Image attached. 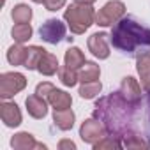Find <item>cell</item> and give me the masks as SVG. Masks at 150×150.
Listing matches in <instances>:
<instances>
[{
  "instance_id": "obj_1",
  "label": "cell",
  "mask_w": 150,
  "mask_h": 150,
  "mask_svg": "<svg viewBox=\"0 0 150 150\" xmlns=\"http://www.w3.org/2000/svg\"><path fill=\"white\" fill-rule=\"evenodd\" d=\"M139 104L127 103L120 92H111L106 97H101L94 106V118L101 120L106 132L117 138L132 131L134 113Z\"/></svg>"
},
{
  "instance_id": "obj_2",
  "label": "cell",
  "mask_w": 150,
  "mask_h": 150,
  "mask_svg": "<svg viewBox=\"0 0 150 150\" xmlns=\"http://www.w3.org/2000/svg\"><path fill=\"white\" fill-rule=\"evenodd\" d=\"M113 48L131 57L150 53V27L141 25L134 16H124L111 27L110 34Z\"/></svg>"
},
{
  "instance_id": "obj_3",
  "label": "cell",
  "mask_w": 150,
  "mask_h": 150,
  "mask_svg": "<svg viewBox=\"0 0 150 150\" xmlns=\"http://www.w3.org/2000/svg\"><path fill=\"white\" fill-rule=\"evenodd\" d=\"M64 20L72 34L80 35V34H85L90 28V25L96 23V11L92 9V6L74 4V6H69L65 9Z\"/></svg>"
},
{
  "instance_id": "obj_4",
  "label": "cell",
  "mask_w": 150,
  "mask_h": 150,
  "mask_svg": "<svg viewBox=\"0 0 150 150\" xmlns=\"http://www.w3.org/2000/svg\"><path fill=\"white\" fill-rule=\"evenodd\" d=\"M125 16V4L120 0H110L96 14V25L99 27H113L118 20Z\"/></svg>"
},
{
  "instance_id": "obj_5",
  "label": "cell",
  "mask_w": 150,
  "mask_h": 150,
  "mask_svg": "<svg viewBox=\"0 0 150 150\" xmlns=\"http://www.w3.org/2000/svg\"><path fill=\"white\" fill-rule=\"evenodd\" d=\"M27 87V78L21 72H4L0 76V97L4 101L14 97Z\"/></svg>"
},
{
  "instance_id": "obj_6",
  "label": "cell",
  "mask_w": 150,
  "mask_h": 150,
  "mask_svg": "<svg viewBox=\"0 0 150 150\" xmlns=\"http://www.w3.org/2000/svg\"><path fill=\"white\" fill-rule=\"evenodd\" d=\"M39 35L48 44H58L65 37V25L60 20H57V18H50V20H46L41 25Z\"/></svg>"
},
{
  "instance_id": "obj_7",
  "label": "cell",
  "mask_w": 150,
  "mask_h": 150,
  "mask_svg": "<svg viewBox=\"0 0 150 150\" xmlns=\"http://www.w3.org/2000/svg\"><path fill=\"white\" fill-rule=\"evenodd\" d=\"M106 134H108V132H106L103 122L97 120V118H88V120H85V122L81 124V127H80V136H81V139H83L85 143H88V145L97 143V141L103 139Z\"/></svg>"
},
{
  "instance_id": "obj_8",
  "label": "cell",
  "mask_w": 150,
  "mask_h": 150,
  "mask_svg": "<svg viewBox=\"0 0 150 150\" xmlns=\"http://www.w3.org/2000/svg\"><path fill=\"white\" fill-rule=\"evenodd\" d=\"M108 37L110 35L106 32H96V34H92L88 37L87 44H88V50H90V53L94 57H97L101 60L110 57V41L111 39H108Z\"/></svg>"
},
{
  "instance_id": "obj_9",
  "label": "cell",
  "mask_w": 150,
  "mask_h": 150,
  "mask_svg": "<svg viewBox=\"0 0 150 150\" xmlns=\"http://www.w3.org/2000/svg\"><path fill=\"white\" fill-rule=\"evenodd\" d=\"M118 92L122 94V97L131 103V104H139L141 103V87L139 83L132 78V76H125L120 83Z\"/></svg>"
},
{
  "instance_id": "obj_10",
  "label": "cell",
  "mask_w": 150,
  "mask_h": 150,
  "mask_svg": "<svg viewBox=\"0 0 150 150\" xmlns=\"http://www.w3.org/2000/svg\"><path fill=\"white\" fill-rule=\"evenodd\" d=\"M0 118L7 127H18L21 124V111L16 103L4 101L0 104Z\"/></svg>"
},
{
  "instance_id": "obj_11",
  "label": "cell",
  "mask_w": 150,
  "mask_h": 150,
  "mask_svg": "<svg viewBox=\"0 0 150 150\" xmlns=\"http://www.w3.org/2000/svg\"><path fill=\"white\" fill-rule=\"evenodd\" d=\"M25 106H27V111H28V115L32 118L41 120V118H44L48 115V99H44V97H41L37 94L28 96L25 99Z\"/></svg>"
},
{
  "instance_id": "obj_12",
  "label": "cell",
  "mask_w": 150,
  "mask_h": 150,
  "mask_svg": "<svg viewBox=\"0 0 150 150\" xmlns=\"http://www.w3.org/2000/svg\"><path fill=\"white\" fill-rule=\"evenodd\" d=\"M11 146H13L14 150H32V148H41V150H44V148H46V145L37 143L30 132H18V134H14V136L11 138Z\"/></svg>"
},
{
  "instance_id": "obj_13",
  "label": "cell",
  "mask_w": 150,
  "mask_h": 150,
  "mask_svg": "<svg viewBox=\"0 0 150 150\" xmlns=\"http://www.w3.org/2000/svg\"><path fill=\"white\" fill-rule=\"evenodd\" d=\"M136 71L139 74L141 87L145 90H150V53L136 58Z\"/></svg>"
},
{
  "instance_id": "obj_14",
  "label": "cell",
  "mask_w": 150,
  "mask_h": 150,
  "mask_svg": "<svg viewBox=\"0 0 150 150\" xmlns=\"http://www.w3.org/2000/svg\"><path fill=\"white\" fill-rule=\"evenodd\" d=\"M48 103L53 106V110H67V108H71V104H72V97H71V94H67L65 90L53 88L51 94L48 96Z\"/></svg>"
},
{
  "instance_id": "obj_15",
  "label": "cell",
  "mask_w": 150,
  "mask_h": 150,
  "mask_svg": "<svg viewBox=\"0 0 150 150\" xmlns=\"http://www.w3.org/2000/svg\"><path fill=\"white\" fill-rule=\"evenodd\" d=\"M74 118H76V117H74V111L71 108H67V110H55V113H53V122H55V125L60 131L72 129Z\"/></svg>"
},
{
  "instance_id": "obj_16",
  "label": "cell",
  "mask_w": 150,
  "mask_h": 150,
  "mask_svg": "<svg viewBox=\"0 0 150 150\" xmlns=\"http://www.w3.org/2000/svg\"><path fill=\"white\" fill-rule=\"evenodd\" d=\"M46 53L48 51L42 46H28L27 48V60H25V65L23 67H27L28 71H35Z\"/></svg>"
},
{
  "instance_id": "obj_17",
  "label": "cell",
  "mask_w": 150,
  "mask_h": 150,
  "mask_svg": "<svg viewBox=\"0 0 150 150\" xmlns=\"http://www.w3.org/2000/svg\"><path fill=\"white\" fill-rule=\"evenodd\" d=\"M120 139H122V145H124L125 148H129V150H134V148H150L148 139H146V138H143L141 134L134 132V131H131V132L124 134Z\"/></svg>"
},
{
  "instance_id": "obj_18",
  "label": "cell",
  "mask_w": 150,
  "mask_h": 150,
  "mask_svg": "<svg viewBox=\"0 0 150 150\" xmlns=\"http://www.w3.org/2000/svg\"><path fill=\"white\" fill-rule=\"evenodd\" d=\"M78 76H80V81L81 83H87V81H96L99 80L101 76V69L96 62H85L78 72Z\"/></svg>"
},
{
  "instance_id": "obj_19",
  "label": "cell",
  "mask_w": 150,
  "mask_h": 150,
  "mask_svg": "<svg viewBox=\"0 0 150 150\" xmlns=\"http://www.w3.org/2000/svg\"><path fill=\"white\" fill-rule=\"evenodd\" d=\"M64 60H65V65L71 67V69H78V67H81V65L87 62L83 51H81L80 48H76V46H72V48H69V50L65 51Z\"/></svg>"
},
{
  "instance_id": "obj_20",
  "label": "cell",
  "mask_w": 150,
  "mask_h": 150,
  "mask_svg": "<svg viewBox=\"0 0 150 150\" xmlns=\"http://www.w3.org/2000/svg\"><path fill=\"white\" fill-rule=\"evenodd\" d=\"M58 69H60V67H58V58H57L55 55H51V53H46V55L42 57L39 67H37V71L42 74V76H53Z\"/></svg>"
},
{
  "instance_id": "obj_21",
  "label": "cell",
  "mask_w": 150,
  "mask_h": 150,
  "mask_svg": "<svg viewBox=\"0 0 150 150\" xmlns=\"http://www.w3.org/2000/svg\"><path fill=\"white\" fill-rule=\"evenodd\" d=\"M25 60H27V48L21 46L20 42L13 44L7 50V62L11 65H25Z\"/></svg>"
},
{
  "instance_id": "obj_22",
  "label": "cell",
  "mask_w": 150,
  "mask_h": 150,
  "mask_svg": "<svg viewBox=\"0 0 150 150\" xmlns=\"http://www.w3.org/2000/svg\"><path fill=\"white\" fill-rule=\"evenodd\" d=\"M32 27H30V23H16L14 27H13V30H11V35H13V39L16 41V42H20V44H23V42H27L30 37H32Z\"/></svg>"
},
{
  "instance_id": "obj_23",
  "label": "cell",
  "mask_w": 150,
  "mask_h": 150,
  "mask_svg": "<svg viewBox=\"0 0 150 150\" xmlns=\"http://www.w3.org/2000/svg\"><path fill=\"white\" fill-rule=\"evenodd\" d=\"M11 18L14 23H30L32 20V9L27 4H18L11 11Z\"/></svg>"
},
{
  "instance_id": "obj_24",
  "label": "cell",
  "mask_w": 150,
  "mask_h": 150,
  "mask_svg": "<svg viewBox=\"0 0 150 150\" xmlns=\"http://www.w3.org/2000/svg\"><path fill=\"white\" fill-rule=\"evenodd\" d=\"M101 90H103V85H101V81L99 80H96V81H87V83H81V87H80V97L81 99H94V97H97L99 94H101Z\"/></svg>"
},
{
  "instance_id": "obj_25",
  "label": "cell",
  "mask_w": 150,
  "mask_h": 150,
  "mask_svg": "<svg viewBox=\"0 0 150 150\" xmlns=\"http://www.w3.org/2000/svg\"><path fill=\"white\" fill-rule=\"evenodd\" d=\"M58 78H60V81H62L65 87H74V85L80 81V76H78L76 69H71V67H67V65L58 69Z\"/></svg>"
},
{
  "instance_id": "obj_26",
  "label": "cell",
  "mask_w": 150,
  "mask_h": 150,
  "mask_svg": "<svg viewBox=\"0 0 150 150\" xmlns=\"http://www.w3.org/2000/svg\"><path fill=\"white\" fill-rule=\"evenodd\" d=\"M92 146H94V150H108V148H111V150H113V148L118 150V148H122L124 145H122V139H120V138L111 136V134H110V136L106 134L103 139H99V141L94 143Z\"/></svg>"
},
{
  "instance_id": "obj_27",
  "label": "cell",
  "mask_w": 150,
  "mask_h": 150,
  "mask_svg": "<svg viewBox=\"0 0 150 150\" xmlns=\"http://www.w3.org/2000/svg\"><path fill=\"white\" fill-rule=\"evenodd\" d=\"M55 87L51 85V83H48V81H44V83H39L37 87H35V94L37 96H41V97H44V99H48V96L51 94V90H53Z\"/></svg>"
},
{
  "instance_id": "obj_28",
  "label": "cell",
  "mask_w": 150,
  "mask_h": 150,
  "mask_svg": "<svg viewBox=\"0 0 150 150\" xmlns=\"http://www.w3.org/2000/svg\"><path fill=\"white\" fill-rule=\"evenodd\" d=\"M42 4L48 11H58L65 6V0H42Z\"/></svg>"
},
{
  "instance_id": "obj_29",
  "label": "cell",
  "mask_w": 150,
  "mask_h": 150,
  "mask_svg": "<svg viewBox=\"0 0 150 150\" xmlns=\"http://www.w3.org/2000/svg\"><path fill=\"white\" fill-rule=\"evenodd\" d=\"M146 92V127H148V136H146V139H148V145H150V90H145Z\"/></svg>"
},
{
  "instance_id": "obj_30",
  "label": "cell",
  "mask_w": 150,
  "mask_h": 150,
  "mask_svg": "<svg viewBox=\"0 0 150 150\" xmlns=\"http://www.w3.org/2000/svg\"><path fill=\"white\" fill-rule=\"evenodd\" d=\"M58 150H76V145L71 139H62L58 141Z\"/></svg>"
},
{
  "instance_id": "obj_31",
  "label": "cell",
  "mask_w": 150,
  "mask_h": 150,
  "mask_svg": "<svg viewBox=\"0 0 150 150\" xmlns=\"http://www.w3.org/2000/svg\"><path fill=\"white\" fill-rule=\"evenodd\" d=\"M74 4H85V6H92L94 2H97V0H72Z\"/></svg>"
},
{
  "instance_id": "obj_32",
  "label": "cell",
  "mask_w": 150,
  "mask_h": 150,
  "mask_svg": "<svg viewBox=\"0 0 150 150\" xmlns=\"http://www.w3.org/2000/svg\"><path fill=\"white\" fill-rule=\"evenodd\" d=\"M32 2H35V4H42V0H32Z\"/></svg>"
}]
</instances>
